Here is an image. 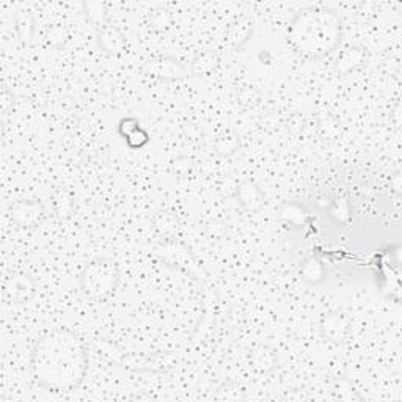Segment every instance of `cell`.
Masks as SVG:
<instances>
[{
  "instance_id": "1",
  "label": "cell",
  "mask_w": 402,
  "mask_h": 402,
  "mask_svg": "<svg viewBox=\"0 0 402 402\" xmlns=\"http://www.w3.org/2000/svg\"><path fill=\"white\" fill-rule=\"evenodd\" d=\"M89 371V349L79 335L66 327L52 328L33 346L30 372L48 391H71Z\"/></svg>"
},
{
  "instance_id": "9",
  "label": "cell",
  "mask_w": 402,
  "mask_h": 402,
  "mask_svg": "<svg viewBox=\"0 0 402 402\" xmlns=\"http://www.w3.org/2000/svg\"><path fill=\"white\" fill-rule=\"evenodd\" d=\"M236 198L238 203L242 206V209L252 214L259 212L266 203L264 192L252 179L239 181V184L236 186Z\"/></svg>"
},
{
  "instance_id": "11",
  "label": "cell",
  "mask_w": 402,
  "mask_h": 402,
  "mask_svg": "<svg viewBox=\"0 0 402 402\" xmlns=\"http://www.w3.org/2000/svg\"><path fill=\"white\" fill-rule=\"evenodd\" d=\"M96 38L99 48L105 53H110V56H117V53L126 49V37L123 35L122 30L110 21L104 27H100L99 30H96Z\"/></svg>"
},
{
  "instance_id": "8",
  "label": "cell",
  "mask_w": 402,
  "mask_h": 402,
  "mask_svg": "<svg viewBox=\"0 0 402 402\" xmlns=\"http://www.w3.org/2000/svg\"><path fill=\"white\" fill-rule=\"evenodd\" d=\"M148 72L156 79L171 82V80H179L186 77H193V72L189 65L179 63L178 60L171 57H162L153 60L148 63Z\"/></svg>"
},
{
  "instance_id": "18",
  "label": "cell",
  "mask_w": 402,
  "mask_h": 402,
  "mask_svg": "<svg viewBox=\"0 0 402 402\" xmlns=\"http://www.w3.org/2000/svg\"><path fill=\"white\" fill-rule=\"evenodd\" d=\"M52 211L60 219H66L71 216L72 207H74V197L66 189H56L51 195Z\"/></svg>"
},
{
  "instance_id": "6",
  "label": "cell",
  "mask_w": 402,
  "mask_h": 402,
  "mask_svg": "<svg viewBox=\"0 0 402 402\" xmlns=\"http://www.w3.org/2000/svg\"><path fill=\"white\" fill-rule=\"evenodd\" d=\"M4 294L13 305H24L35 297L37 281L29 273L15 272L4 281Z\"/></svg>"
},
{
  "instance_id": "14",
  "label": "cell",
  "mask_w": 402,
  "mask_h": 402,
  "mask_svg": "<svg viewBox=\"0 0 402 402\" xmlns=\"http://www.w3.org/2000/svg\"><path fill=\"white\" fill-rule=\"evenodd\" d=\"M366 52L363 48H347L339 53L337 58V72L339 76H349L351 72L357 71L358 68L365 65Z\"/></svg>"
},
{
  "instance_id": "3",
  "label": "cell",
  "mask_w": 402,
  "mask_h": 402,
  "mask_svg": "<svg viewBox=\"0 0 402 402\" xmlns=\"http://www.w3.org/2000/svg\"><path fill=\"white\" fill-rule=\"evenodd\" d=\"M122 281L119 264L110 257L93 258L80 272V291L85 299L99 302L104 300L118 290Z\"/></svg>"
},
{
  "instance_id": "20",
  "label": "cell",
  "mask_w": 402,
  "mask_h": 402,
  "mask_svg": "<svg viewBox=\"0 0 402 402\" xmlns=\"http://www.w3.org/2000/svg\"><path fill=\"white\" fill-rule=\"evenodd\" d=\"M253 21L250 18H240L236 21V24L233 25V29L230 32V43L233 46V49H240L242 46L249 41L253 35Z\"/></svg>"
},
{
  "instance_id": "2",
  "label": "cell",
  "mask_w": 402,
  "mask_h": 402,
  "mask_svg": "<svg viewBox=\"0 0 402 402\" xmlns=\"http://www.w3.org/2000/svg\"><path fill=\"white\" fill-rule=\"evenodd\" d=\"M343 24L337 10L325 5H308L299 10L287 27V41L299 56L323 58L339 46Z\"/></svg>"
},
{
  "instance_id": "29",
  "label": "cell",
  "mask_w": 402,
  "mask_h": 402,
  "mask_svg": "<svg viewBox=\"0 0 402 402\" xmlns=\"http://www.w3.org/2000/svg\"><path fill=\"white\" fill-rule=\"evenodd\" d=\"M138 126L140 124L136 118H123L122 122H119L118 129H119V134H122V136L126 138L134 129H137Z\"/></svg>"
},
{
  "instance_id": "25",
  "label": "cell",
  "mask_w": 402,
  "mask_h": 402,
  "mask_svg": "<svg viewBox=\"0 0 402 402\" xmlns=\"http://www.w3.org/2000/svg\"><path fill=\"white\" fill-rule=\"evenodd\" d=\"M330 216L337 220V222L344 223L349 220L351 217V207H349V201L346 200H337L333 201L330 206Z\"/></svg>"
},
{
  "instance_id": "28",
  "label": "cell",
  "mask_w": 402,
  "mask_h": 402,
  "mask_svg": "<svg viewBox=\"0 0 402 402\" xmlns=\"http://www.w3.org/2000/svg\"><path fill=\"white\" fill-rule=\"evenodd\" d=\"M305 127V119L299 113H294L290 118L286 119V129L291 134H299L300 131H304Z\"/></svg>"
},
{
  "instance_id": "13",
  "label": "cell",
  "mask_w": 402,
  "mask_h": 402,
  "mask_svg": "<svg viewBox=\"0 0 402 402\" xmlns=\"http://www.w3.org/2000/svg\"><path fill=\"white\" fill-rule=\"evenodd\" d=\"M250 363L253 370L259 374H269L278 363L277 352L269 344H259L250 354Z\"/></svg>"
},
{
  "instance_id": "7",
  "label": "cell",
  "mask_w": 402,
  "mask_h": 402,
  "mask_svg": "<svg viewBox=\"0 0 402 402\" xmlns=\"http://www.w3.org/2000/svg\"><path fill=\"white\" fill-rule=\"evenodd\" d=\"M352 320L343 311H328L319 323L320 337L333 344H343L351 332Z\"/></svg>"
},
{
  "instance_id": "16",
  "label": "cell",
  "mask_w": 402,
  "mask_h": 402,
  "mask_svg": "<svg viewBox=\"0 0 402 402\" xmlns=\"http://www.w3.org/2000/svg\"><path fill=\"white\" fill-rule=\"evenodd\" d=\"M316 132L324 142H335L341 136V124L330 112H319L316 115Z\"/></svg>"
},
{
  "instance_id": "21",
  "label": "cell",
  "mask_w": 402,
  "mask_h": 402,
  "mask_svg": "<svg viewBox=\"0 0 402 402\" xmlns=\"http://www.w3.org/2000/svg\"><path fill=\"white\" fill-rule=\"evenodd\" d=\"M214 150L222 157H230L239 150V137L234 131H225L217 137Z\"/></svg>"
},
{
  "instance_id": "17",
  "label": "cell",
  "mask_w": 402,
  "mask_h": 402,
  "mask_svg": "<svg viewBox=\"0 0 402 402\" xmlns=\"http://www.w3.org/2000/svg\"><path fill=\"white\" fill-rule=\"evenodd\" d=\"M15 25L19 41L24 46L30 44L35 35V18L29 10H21L15 15Z\"/></svg>"
},
{
  "instance_id": "19",
  "label": "cell",
  "mask_w": 402,
  "mask_h": 402,
  "mask_svg": "<svg viewBox=\"0 0 402 402\" xmlns=\"http://www.w3.org/2000/svg\"><path fill=\"white\" fill-rule=\"evenodd\" d=\"M82 8L85 21L96 30L109 22V13H107V5L104 2H84Z\"/></svg>"
},
{
  "instance_id": "5",
  "label": "cell",
  "mask_w": 402,
  "mask_h": 402,
  "mask_svg": "<svg viewBox=\"0 0 402 402\" xmlns=\"http://www.w3.org/2000/svg\"><path fill=\"white\" fill-rule=\"evenodd\" d=\"M153 253L159 257L160 259L167 263V266L178 267V269H183L186 272H193V267H195V258L192 257L190 250L184 247L183 244H178L176 240L173 239H162L157 240V242L151 244Z\"/></svg>"
},
{
  "instance_id": "4",
  "label": "cell",
  "mask_w": 402,
  "mask_h": 402,
  "mask_svg": "<svg viewBox=\"0 0 402 402\" xmlns=\"http://www.w3.org/2000/svg\"><path fill=\"white\" fill-rule=\"evenodd\" d=\"M10 216L13 223L22 230H33L44 223L48 219V207L41 200L24 198L18 200L10 207Z\"/></svg>"
},
{
  "instance_id": "24",
  "label": "cell",
  "mask_w": 402,
  "mask_h": 402,
  "mask_svg": "<svg viewBox=\"0 0 402 402\" xmlns=\"http://www.w3.org/2000/svg\"><path fill=\"white\" fill-rule=\"evenodd\" d=\"M171 21H173L171 13L165 8H156L150 16L151 27L157 32H164L169 29V27L171 25Z\"/></svg>"
},
{
  "instance_id": "26",
  "label": "cell",
  "mask_w": 402,
  "mask_h": 402,
  "mask_svg": "<svg viewBox=\"0 0 402 402\" xmlns=\"http://www.w3.org/2000/svg\"><path fill=\"white\" fill-rule=\"evenodd\" d=\"M126 142H127V145L131 146V148L138 150L150 142V136H148V132L143 129V127L138 126L137 129H134L129 136L126 137Z\"/></svg>"
},
{
  "instance_id": "12",
  "label": "cell",
  "mask_w": 402,
  "mask_h": 402,
  "mask_svg": "<svg viewBox=\"0 0 402 402\" xmlns=\"http://www.w3.org/2000/svg\"><path fill=\"white\" fill-rule=\"evenodd\" d=\"M299 278L306 285L316 286L327 278V267L324 261L318 257H310L302 261L299 266Z\"/></svg>"
},
{
  "instance_id": "27",
  "label": "cell",
  "mask_w": 402,
  "mask_h": 402,
  "mask_svg": "<svg viewBox=\"0 0 402 402\" xmlns=\"http://www.w3.org/2000/svg\"><path fill=\"white\" fill-rule=\"evenodd\" d=\"M259 98L261 93L254 86H244L238 93V100L245 107H253L254 104H258Z\"/></svg>"
},
{
  "instance_id": "22",
  "label": "cell",
  "mask_w": 402,
  "mask_h": 402,
  "mask_svg": "<svg viewBox=\"0 0 402 402\" xmlns=\"http://www.w3.org/2000/svg\"><path fill=\"white\" fill-rule=\"evenodd\" d=\"M216 63H217L216 53L206 52V53H203V56H200L193 60L189 66L193 72V76H198V74H205V72L211 71L214 66H216Z\"/></svg>"
},
{
  "instance_id": "23",
  "label": "cell",
  "mask_w": 402,
  "mask_h": 402,
  "mask_svg": "<svg viewBox=\"0 0 402 402\" xmlns=\"http://www.w3.org/2000/svg\"><path fill=\"white\" fill-rule=\"evenodd\" d=\"M193 170H195V162L189 156H178L171 160V171L175 173L178 178H187L190 176Z\"/></svg>"
},
{
  "instance_id": "30",
  "label": "cell",
  "mask_w": 402,
  "mask_h": 402,
  "mask_svg": "<svg viewBox=\"0 0 402 402\" xmlns=\"http://www.w3.org/2000/svg\"><path fill=\"white\" fill-rule=\"evenodd\" d=\"M184 132H186L187 137L193 138V140H197V137L201 136V131L198 129L195 124H186L184 126Z\"/></svg>"
},
{
  "instance_id": "10",
  "label": "cell",
  "mask_w": 402,
  "mask_h": 402,
  "mask_svg": "<svg viewBox=\"0 0 402 402\" xmlns=\"http://www.w3.org/2000/svg\"><path fill=\"white\" fill-rule=\"evenodd\" d=\"M277 219L281 225L290 228V230L300 231L310 220V212L297 201H285L277 207Z\"/></svg>"
},
{
  "instance_id": "15",
  "label": "cell",
  "mask_w": 402,
  "mask_h": 402,
  "mask_svg": "<svg viewBox=\"0 0 402 402\" xmlns=\"http://www.w3.org/2000/svg\"><path fill=\"white\" fill-rule=\"evenodd\" d=\"M151 225L162 239H173L179 230V219L171 211H157L151 219Z\"/></svg>"
}]
</instances>
